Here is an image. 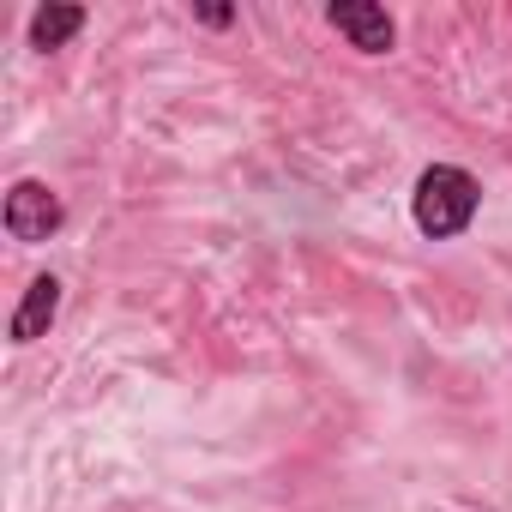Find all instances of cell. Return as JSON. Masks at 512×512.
<instances>
[{
  "label": "cell",
  "instance_id": "cell-1",
  "mask_svg": "<svg viewBox=\"0 0 512 512\" xmlns=\"http://www.w3.org/2000/svg\"><path fill=\"white\" fill-rule=\"evenodd\" d=\"M476 205H482V187L470 169L458 163H434L416 175V193H410V211H416V229L428 241H458L470 223H476Z\"/></svg>",
  "mask_w": 512,
  "mask_h": 512
},
{
  "label": "cell",
  "instance_id": "cell-3",
  "mask_svg": "<svg viewBox=\"0 0 512 512\" xmlns=\"http://www.w3.org/2000/svg\"><path fill=\"white\" fill-rule=\"evenodd\" d=\"M326 19H332V31H338L350 49H362V55H392V43H398L392 13L374 7V0H332Z\"/></svg>",
  "mask_w": 512,
  "mask_h": 512
},
{
  "label": "cell",
  "instance_id": "cell-4",
  "mask_svg": "<svg viewBox=\"0 0 512 512\" xmlns=\"http://www.w3.org/2000/svg\"><path fill=\"white\" fill-rule=\"evenodd\" d=\"M55 314H61V278L43 272V278H31V290H25V302H19V314H13V344H37V338H49Z\"/></svg>",
  "mask_w": 512,
  "mask_h": 512
},
{
  "label": "cell",
  "instance_id": "cell-2",
  "mask_svg": "<svg viewBox=\"0 0 512 512\" xmlns=\"http://www.w3.org/2000/svg\"><path fill=\"white\" fill-rule=\"evenodd\" d=\"M0 223H7V235H13V241L37 247V241H49V235L67 223V205H61V193H55L49 181L25 175V181H13V193H7V211H0Z\"/></svg>",
  "mask_w": 512,
  "mask_h": 512
},
{
  "label": "cell",
  "instance_id": "cell-5",
  "mask_svg": "<svg viewBox=\"0 0 512 512\" xmlns=\"http://www.w3.org/2000/svg\"><path fill=\"white\" fill-rule=\"evenodd\" d=\"M79 31H85V7H37L25 37H31V49L49 55V49H67Z\"/></svg>",
  "mask_w": 512,
  "mask_h": 512
},
{
  "label": "cell",
  "instance_id": "cell-6",
  "mask_svg": "<svg viewBox=\"0 0 512 512\" xmlns=\"http://www.w3.org/2000/svg\"><path fill=\"white\" fill-rule=\"evenodd\" d=\"M193 19H199V25H211V31H223L235 13H229V7H193Z\"/></svg>",
  "mask_w": 512,
  "mask_h": 512
}]
</instances>
